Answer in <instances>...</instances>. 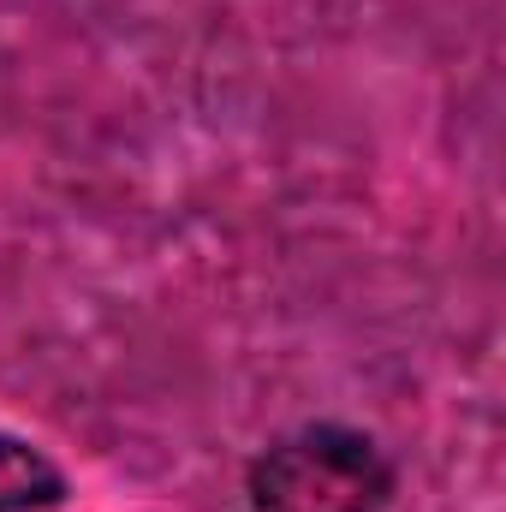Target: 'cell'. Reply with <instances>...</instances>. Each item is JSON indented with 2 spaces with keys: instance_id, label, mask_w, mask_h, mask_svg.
I'll list each match as a JSON object with an SVG mask.
<instances>
[{
  "instance_id": "obj_1",
  "label": "cell",
  "mask_w": 506,
  "mask_h": 512,
  "mask_svg": "<svg viewBox=\"0 0 506 512\" xmlns=\"http://www.w3.org/2000/svg\"><path fill=\"white\" fill-rule=\"evenodd\" d=\"M399 465L358 423H298L245 465L251 512H387Z\"/></svg>"
},
{
  "instance_id": "obj_2",
  "label": "cell",
  "mask_w": 506,
  "mask_h": 512,
  "mask_svg": "<svg viewBox=\"0 0 506 512\" xmlns=\"http://www.w3.org/2000/svg\"><path fill=\"white\" fill-rule=\"evenodd\" d=\"M66 501V471L24 435H0V512H48Z\"/></svg>"
}]
</instances>
